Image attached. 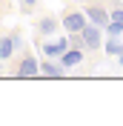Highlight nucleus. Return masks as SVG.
<instances>
[{
	"instance_id": "1",
	"label": "nucleus",
	"mask_w": 123,
	"mask_h": 126,
	"mask_svg": "<svg viewBox=\"0 0 123 126\" xmlns=\"http://www.w3.org/2000/svg\"><path fill=\"white\" fill-rule=\"evenodd\" d=\"M83 15H89V20H92L94 26H100V29H106V26H109V20H112V17H109V12L100 6V3H94V0L86 6V12H83Z\"/></svg>"
},
{
	"instance_id": "8",
	"label": "nucleus",
	"mask_w": 123,
	"mask_h": 126,
	"mask_svg": "<svg viewBox=\"0 0 123 126\" xmlns=\"http://www.w3.org/2000/svg\"><path fill=\"white\" fill-rule=\"evenodd\" d=\"M12 49H15V34H9V37H0V60H9Z\"/></svg>"
},
{
	"instance_id": "10",
	"label": "nucleus",
	"mask_w": 123,
	"mask_h": 126,
	"mask_svg": "<svg viewBox=\"0 0 123 126\" xmlns=\"http://www.w3.org/2000/svg\"><path fill=\"white\" fill-rule=\"evenodd\" d=\"M103 49H106L109 55H117V52H120V49H123V43H120V40L115 37V34H112V37H109L106 43H103Z\"/></svg>"
},
{
	"instance_id": "7",
	"label": "nucleus",
	"mask_w": 123,
	"mask_h": 126,
	"mask_svg": "<svg viewBox=\"0 0 123 126\" xmlns=\"http://www.w3.org/2000/svg\"><path fill=\"white\" fill-rule=\"evenodd\" d=\"M54 29H57V20H54V17H43V20L37 23V32L43 34V37H49V34H54Z\"/></svg>"
},
{
	"instance_id": "13",
	"label": "nucleus",
	"mask_w": 123,
	"mask_h": 126,
	"mask_svg": "<svg viewBox=\"0 0 123 126\" xmlns=\"http://www.w3.org/2000/svg\"><path fill=\"white\" fill-rule=\"evenodd\" d=\"M20 3H23V9H26V12H29V9L34 6V0H20Z\"/></svg>"
},
{
	"instance_id": "5",
	"label": "nucleus",
	"mask_w": 123,
	"mask_h": 126,
	"mask_svg": "<svg viewBox=\"0 0 123 126\" xmlns=\"http://www.w3.org/2000/svg\"><path fill=\"white\" fill-rule=\"evenodd\" d=\"M80 60H83V49H75V46L66 49V52L60 55V66L63 69H72V66H77Z\"/></svg>"
},
{
	"instance_id": "9",
	"label": "nucleus",
	"mask_w": 123,
	"mask_h": 126,
	"mask_svg": "<svg viewBox=\"0 0 123 126\" xmlns=\"http://www.w3.org/2000/svg\"><path fill=\"white\" fill-rule=\"evenodd\" d=\"M40 75H49V78H63V66H57V63H40Z\"/></svg>"
},
{
	"instance_id": "11",
	"label": "nucleus",
	"mask_w": 123,
	"mask_h": 126,
	"mask_svg": "<svg viewBox=\"0 0 123 126\" xmlns=\"http://www.w3.org/2000/svg\"><path fill=\"white\" fill-rule=\"evenodd\" d=\"M103 32H106V34H115V37H117V34H123V23H117V20H109V26H106Z\"/></svg>"
},
{
	"instance_id": "2",
	"label": "nucleus",
	"mask_w": 123,
	"mask_h": 126,
	"mask_svg": "<svg viewBox=\"0 0 123 126\" xmlns=\"http://www.w3.org/2000/svg\"><path fill=\"white\" fill-rule=\"evenodd\" d=\"M34 75H40V63L34 60V55L26 52L23 60H20V66H17V78H34Z\"/></svg>"
},
{
	"instance_id": "12",
	"label": "nucleus",
	"mask_w": 123,
	"mask_h": 126,
	"mask_svg": "<svg viewBox=\"0 0 123 126\" xmlns=\"http://www.w3.org/2000/svg\"><path fill=\"white\" fill-rule=\"evenodd\" d=\"M109 17H112V20H117V23H123V9H120V6H115L112 12H109Z\"/></svg>"
},
{
	"instance_id": "4",
	"label": "nucleus",
	"mask_w": 123,
	"mask_h": 126,
	"mask_svg": "<svg viewBox=\"0 0 123 126\" xmlns=\"http://www.w3.org/2000/svg\"><path fill=\"white\" fill-rule=\"evenodd\" d=\"M63 26L69 29V34L83 32V29H86V17H83V12H69V15L63 17Z\"/></svg>"
},
{
	"instance_id": "6",
	"label": "nucleus",
	"mask_w": 123,
	"mask_h": 126,
	"mask_svg": "<svg viewBox=\"0 0 123 126\" xmlns=\"http://www.w3.org/2000/svg\"><path fill=\"white\" fill-rule=\"evenodd\" d=\"M69 37H60V40H54V43H43V52H46L49 57H60L66 49H69Z\"/></svg>"
},
{
	"instance_id": "3",
	"label": "nucleus",
	"mask_w": 123,
	"mask_h": 126,
	"mask_svg": "<svg viewBox=\"0 0 123 126\" xmlns=\"http://www.w3.org/2000/svg\"><path fill=\"white\" fill-rule=\"evenodd\" d=\"M100 32H103V29H100V26H86V29L83 32H80V34H83V40H86V49H92V52H97V49L100 46H103V37H100Z\"/></svg>"
}]
</instances>
